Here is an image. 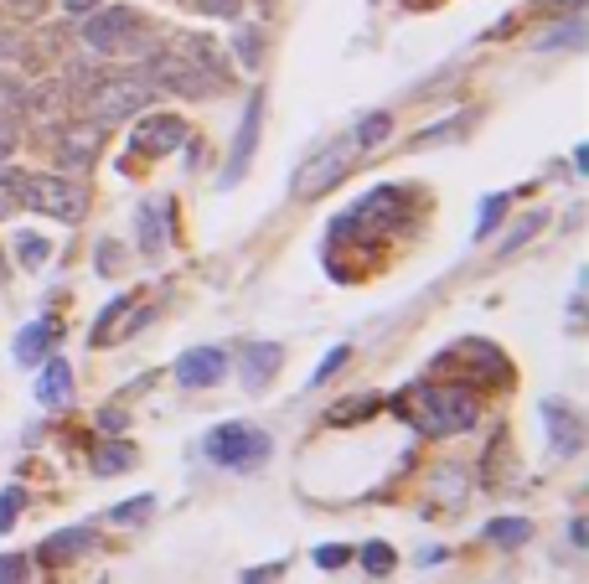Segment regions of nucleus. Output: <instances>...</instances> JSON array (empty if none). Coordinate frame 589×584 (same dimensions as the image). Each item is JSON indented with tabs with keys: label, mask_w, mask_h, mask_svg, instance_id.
<instances>
[{
	"label": "nucleus",
	"mask_w": 589,
	"mask_h": 584,
	"mask_svg": "<svg viewBox=\"0 0 589 584\" xmlns=\"http://www.w3.org/2000/svg\"><path fill=\"white\" fill-rule=\"evenodd\" d=\"M259 125H264V94H254L248 99V109H243V119H238V135H233V156H228V171L217 176V187H238L243 181V171H248V161H254V145H259Z\"/></svg>",
	"instance_id": "8"
},
{
	"label": "nucleus",
	"mask_w": 589,
	"mask_h": 584,
	"mask_svg": "<svg viewBox=\"0 0 589 584\" xmlns=\"http://www.w3.org/2000/svg\"><path fill=\"white\" fill-rule=\"evenodd\" d=\"M553 6H579V0H553Z\"/></svg>",
	"instance_id": "41"
},
{
	"label": "nucleus",
	"mask_w": 589,
	"mask_h": 584,
	"mask_svg": "<svg viewBox=\"0 0 589 584\" xmlns=\"http://www.w3.org/2000/svg\"><path fill=\"white\" fill-rule=\"evenodd\" d=\"M347 357H352V347H347V342H341V347H331V352L321 357V367L310 373V388H321V383H326V378H331V373H336V367L347 362Z\"/></svg>",
	"instance_id": "29"
},
{
	"label": "nucleus",
	"mask_w": 589,
	"mask_h": 584,
	"mask_svg": "<svg viewBox=\"0 0 589 584\" xmlns=\"http://www.w3.org/2000/svg\"><path fill=\"white\" fill-rule=\"evenodd\" d=\"M352 135H341V140H331L321 156H310L300 171H295V192L300 197H316V192H326V187H336L341 176H347V166H352Z\"/></svg>",
	"instance_id": "7"
},
{
	"label": "nucleus",
	"mask_w": 589,
	"mask_h": 584,
	"mask_svg": "<svg viewBox=\"0 0 589 584\" xmlns=\"http://www.w3.org/2000/svg\"><path fill=\"white\" fill-rule=\"evenodd\" d=\"M279 362H285V347L279 342H248L243 347V362H238V373H243V388L248 393H264L279 373Z\"/></svg>",
	"instance_id": "12"
},
{
	"label": "nucleus",
	"mask_w": 589,
	"mask_h": 584,
	"mask_svg": "<svg viewBox=\"0 0 589 584\" xmlns=\"http://www.w3.org/2000/svg\"><path fill=\"white\" fill-rule=\"evenodd\" d=\"M186 140V119L181 114H145L135 135H130V156H171Z\"/></svg>",
	"instance_id": "9"
},
{
	"label": "nucleus",
	"mask_w": 589,
	"mask_h": 584,
	"mask_svg": "<svg viewBox=\"0 0 589 584\" xmlns=\"http://www.w3.org/2000/svg\"><path fill=\"white\" fill-rule=\"evenodd\" d=\"M37 404H47V409H68L73 404V367L62 357H47L42 378H37Z\"/></svg>",
	"instance_id": "14"
},
{
	"label": "nucleus",
	"mask_w": 589,
	"mask_h": 584,
	"mask_svg": "<svg viewBox=\"0 0 589 584\" xmlns=\"http://www.w3.org/2000/svg\"><path fill=\"white\" fill-rule=\"evenodd\" d=\"M150 83L171 88L181 99H212L228 88V68L207 37H176L171 47L150 57Z\"/></svg>",
	"instance_id": "1"
},
{
	"label": "nucleus",
	"mask_w": 589,
	"mask_h": 584,
	"mask_svg": "<svg viewBox=\"0 0 589 584\" xmlns=\"http://www.w3.org/2000/svg\"><path fill=\"white\" fill-rule=\"evenodd\" d=\"M543 429H548V445L553 455H579L584 450V419L574 414V404H564V398H548L543 404Z\"/></svg>",
	"instance_id": "11"
},
{
	"label": "nucleus",
	"mask_w": 589,
	"mask_h": 584,
	"mask_svg": "<svg viewBox=\"0 0 589 584\" xmlns=\"http://www.w3.org/2000/svg\"><path fill=\"white\" fill-rule=\"evenodd\" d=\"M150 507H155V497H135V502H119V507H109V517H114V522H140Z\"/></svg>",
	"instance_id": "32"
},
{
	"label": "nucleus",
	"mask_w": 589,
	"mask_h": 584,
	"mask_svg": "<svg viewBox=\"0 0 589 584\" xmlns=\"http://www.w3.org/2000/svg\"><path fill=\"white\" fill-rule=\"evenodd\" d=\"M579 42H584V21L574 16L569 26H558V32H548V37H543L538 47H579Z\"/></svg>",
	"instance_id": "30"
},
{
	"label": "nucleus",
	"mask_w": 589,
	"mask_h": 584,
	"mask_svg": "<svg viewBox=\"0 0 589 584\" xmlns=\"http://www.w3.org/2000/svg\"><path fill=\"white\" fill-rule=\"evenodd\" d=\"M114 264H119V249H114V243H99V269L114 274Z\"/></svg>",
	"instance_id": "39"
},
{
	"label": "nucleus",
	"mask_w": 589,
	"mask_h": 584,
	"mask_svg": "<svg viewBox=\"0 0 589 584\" xmlns=\"http://www.w3.org/2000/svg\"><path fill=\"white\" fill-rule=\"evenodd\" d=\"M347 559H352L347 543H321V548H316V564H321V569H341Z\"/></svg>",
	"instance_id": "33"
},
{
	"label": "nucleus",
	"mask_w": 589,
	"mask_h": 584,
	"mask_svg": "<svg viewBox=\"0 0 589 584\" xmlns=\"http://www.w3.org/2000/svg\"><path fill=\"white\" fill-rule=\"evenodd\" d=\"M21 207L42 212V218H52V223H83L88 192L78 187V181H68V176L31 171V176H21Z\"/></svg>",
	"instance_id": "5"
},
{
	"label": "nucleus",
	"mask_w": 589,
	"mask_h": 584,
	"mask_svg": "<svg viewBox=\"0 0 589 584\" xmlns=\"http://www.w3.org/2000/svg\"><path fill=\"white\" fill-rule=\"evenodd\" d=\"M52 342H57V326L52 321H31L21 336H16V362H42L47 352H52Z\"/></svg>",
	"instance_id": "17"
},
{
	"label": "nucleus",
	"mask_w": 589,
	"mask_h": 584,
	"mask_svg": "<svg viewBox=\"0 0 589 584\" xmlns=\"http://www.w3.org/2000/svg\"><path fill=\"white\" fill-rule=\"evenodd\" d=\"M26 579V553H0V584H21Z\"/></svg>",
	"instance_id": "34"
},
{
	"label": "nucleus",
	"mask_w": 589,
	"mask_h": 584,
	"mask_svg": "<svg viewBox=\"0 0 589 584\" xmlns=\"http://www.w3.org/2000/svg\"><path fill=\"white\" fill-rule=\"evenodd\" d=\"M166 202H140L135 207V233H140V254L145 259H161L166 254Z\"/></svg>",
	"instance_id": "13"
},
{
	"label": "nucleus",
	"mask_w": 589,
	"mask_h": 584,
	"mask_svg": "<svg viewBox=\"0 0 589 584\" xmlns=\"http://www.w3.org/2000/svg\"><path fill=\"white\" fill-rule=\"evenodd\" d=\"M83 47L114 57V52H145V21L130 6H99L83 21Z\"/></svg>",
	"instance_id": "6"
},
{
	"label": "nucleus",
	"mask_w": 589,
	"mask_h": 584,
	"mask_svg": "<svg viewBox=\"0 0 589 584\" xmlns=\"http://www.w3.org/2000/svg\"><path fill=\"white\" fill-rule=\"evenodd\" d=\"M388 130H393V119H388V114H367L362 125L352 130V145H357V150H372L378 140H388Z\"/></svg>",
	"instance_id": "22"
},
{
	"label": "nucleus",
	"mask_w": 589,
	"mask_h": 584,
	"mask_svg": "<svg viewBox=\"0 0 589 584\" xmlns=\"http://www.w3.org/2000/svg\"><path fill=\"white\" fill-rule=\"evenodd\" d=\"M543 223H548V212H527V218H522V223H517V228L507 233V238H502V254L522 249V243H527V238H533V233H538Z\"/></svg>",
	"instance_id": "27"
},
{
	"label": "nucleus",
	"mask_w": 589,
	"mask_h": 584,
	"mask_svg": "<svg viewBox=\"0 0 589 584\" xmlns=\"http://www.w3.org/2000/svg\"><path fill=\"white\" fill-rule=\"evenodd\" d=\"M88 543H93V522H78V528H62V533H52V538L37 548V559L57 569V564H68L73 553H83Z\"/></svg>",
	"instance_id": "15"
},
{
	"label": "nucleus",
	"mask_w": 589,
	"mask_h": 584,
	"mask_svg": "<svg viewBox=\"0 0 589 584\" xmlns=\"http://www.w3.org/2000/svg\"><path fill=\"white\" fill-rule=\"evenodd\" d=\"M202 455L212 460V466H223V471H259V466H269V455H274V440L264 435L259 424L228 419V424L207 429V440H202Z\"/></svg>",
	"instance_id": "3"
},
{
	"label": "nucleus",
	"mask_w": 589,
	"mask_h": 584,
	"mask_svg": "<svg viewBox=\"0 0 589 584\" xmlns=\"http://www.w3.org/2000/svg\"><path fill=\"white\" fill-rule=\"evenodd\" d=\"M357 559L367 564V574H388V569L398 564V553H393L388 543H378V538H372V543H362V548H357Z\"/></svg>",
	"instance_id": "24"
},
{
	"label": "nucleus",
	"mask_w": 589,
	"mask_h": 584,
	"mask_svg": "<svg viewBox=\"0 0 589 584\" xmlns=\"http://www.w3.org/2000/svg\"><path fill=\"white\" fill-rule=\"evenodd\" d=\"M527 538H533V522H527V517H496L491 528H486V543L517 548V543H527Z\"/></svg>",
	"instance_id": "20"
},
{
	"label": "nucleus",
	"mask_w": 589,
	"mask_h": 584,
	"mask_svg": "<svg viewBox=\"0 0 589 584\" xmlns=\"http://www.w3.org/2000/svg\"><path fill=\"white\" fill-rule=\"evenodd\" d=\"M502 207H507V197H502V192H491V197L481 202V223H476V238H486V233L496 228V218H502Z\"/></svg>",
	"instance_id": "31"
},
{
	"label": "nucleus",
	"mask_w": 589,
	"mask_h": 584,
	"mask_svg": "<svg viewBox=\"0 0 589 584\" xmlns=\"http://www.w3.org/2000/svg\"><path fill=\"white\" fill-rule=\"evenodd\" d=\"M155 99V83L140 78V73H114V78H99L83 94V109H88V125H119L130 114H145Z\"/></svg>",
	"instance_id": "4"
},
{
	"label": "nucleus",
	"mask_w": 589,
	"mask_h": 584,
	"mask_svg": "<svg viewBox=\"0 0 589 584\" xmlns=\"http://www.w3.org/2000/svg\"><path fill=\"white\" fill-rule=\"evenodd\" d=\"M57 156L68 166H88L99 156V125H73V130H57Z\"/></svg>",
	"instance_id": "16"
},
{
	"label": "nucleus",
	"mask_w": 589,
	"mask_h": 584,
	"mask_svg": "<svg viewBox=\"0 0 589 584\" xmlns=\"http://www.w3.org/2000/svg\"><path fill=\"white\" fill-rule=\"evenodd\" d=\"M171 373H176L181 388H217L228 378V352L223 347H192V352L176 357Z\"/></svg>",
	"instance_id": "10"
},
{
	"label": "nucleus",
	"mask_w": 589,
	"mask_h": 584,
	"mask_svg": "<svg viewBox=\"0 0 589 584\" xmlns=\"http://www.w3.org/2000/svg\"><path fill=\"white\" fill-rule=\"evenodd\" d=\"M99 424H104V429H124V409H104Z\"/></svg>",
	"instance_id": "40"
},
{
	"label": "nucleus",
	"mask_w": 589,
	"mask_h": 584,
	"mask_svg": "<svg viewBox=\"0 0 589 584\" xmlns=\"http://www.w3.org/2000/svg\"><path fill=\"white\" fill-rule=\"evenodd\" d=\"M197 6H202L207 16H223V21H233V16H238V0H197Z\"/></svg>",
	"instance_id": "36"
},
{
	"label": "nucleus",
	"mask_w": 589,
	"mask_h": 584,
	"mask_svg": "<svg viewBox=\"0 0 589 584\" xmlns=\"http://www.w3.org/2000/svg\"><path fill=\"white\" fill-rule=\"evenodd\" d=\"M135 466V445H104V450H93V476H119V471H130Z\"/></svg>",
	"instance_id": "19"
},
{
	"label": "nucleus",
	"mask_w": 589,
	"mask_h": 584,
	"mask_svg": "<svg viewBox=\"0 0 589 584\" xmlns=\"http://www.w3.org/2000/svg\"><path fill=\"white\" fill-rule=\"evenodd\" d=\"M16 140H21V104H0V161H11Z\"/></svg>",
	"instance_id": "21"
},
{
	"label": "nucleus",
	"mask_w": 589,
	"mask_h": 584,
	"mask_svg": "<svg viewBox=\"0 0 589 584\" xmlns=\"http://www.w3.org/2000/svg\"><path fill=\"white\" fill-rule=\"evenodd\" d=\"M130 305H135L130 295H119V300H109V305H104V311H99V321H93V331H88V342H93V347H109V342H119V316H124V311H130Z\"/></svg>",
	"instance_id": "18"
},
{
	"label": "nucleus",
	"mask_w": 589,
	"mask_h": 584,
	"mask_svg": "<svg viewBox=\"0 0 589 584\" xmlns=\"http://www.w3.org/2000/svg\"><path fill=\"white\" fill-rule=\"evenodd\" d=\"M398 414L409 419L424 440H450L476 424V393L460 383H419L398 398Z\"/></svg>",
	"instance_id": "2"
},
{
	"label": "nucleus",
	"mask_w": 589,
	"mask_h": 584,
	"mask_svg": "<svg viewBox=\"0 0 589 584\" xmlns=\"http://www.w3.org/2000/svg\"><path fill=\"white\" fill-rule=\"evenodd\" d=\"M21 512H26V491L21 486H6V491H0V533H11Z\"/></svg>",
	"instance_id": "25"
},
{
	"label": "nucleus",
	"mask_w": 589,
	"mask_h": 584,
	"mask_svg": "<svg viewBox=\"0 0 589 584\" xmlns=\"http://www.w3.org/2000/svg\"><path fill=\"white\" fill-rule=\"evenodd\" d=\"M279 574H285V564H264V569H248V574H243V584H274Z\"/></svg>",
	"instance_id": "37"
},
{
	"label": "nucleus",
	"mask_w": 589,
	"mask_h": 584,
	"mask_svg": "<svg viewBox=\"0 0 589 584\" xmlns=\"http://www.w3.org/2000/svg\"><path fill=\"white\" fill-rule=\"evenodd\" d=\"M21 176L26 171H0V218L21 212Z\"/></svg>",
	"instance_id": "26"
},
{
	"label": "nucleus",
	"mask_w": 589,
	"mask_h": 584,
	"mask_svg": "<svg viewBox=\"0 0 589 584\" xmlns=\"http://www.w3.org/2000/svg\"><path fill=\"white\" fill-rule=\"evenodd\" d=\"M104 6V0H62V11H68V16H88V11H99Z\"/></svg>",
	"instance_id": "38"
},
{
	"label": "nucleus",
	"mask_w": 589,
	"mask_h": 584,
	"mask_svg": "<svg viewBox=\"0 0 589 584\" xmlns=\"http://www.w3.org/2000/svg\"><path fill=\"white\" fill-rule=\"evenodd\" d=\"M16 254H21V264H26V269H42V264H47V254H52V243H47L42 233H16Z\"/></svg>",
	"instance_id": "23"
},
{
	"label": "nucleus",
	"mask_w": 589,
	"mask_h": 584,
	"mask_svg": "<svg viewBox=\"0 0 589 584\" xmlns=\"http://www.w3.org/2000/svg\"><path fill=\"white\" fill-rule=\"evenodd\" d=\"M233 42H238V63H243V68H259V52H264V42H259L254 26H243V32H238Z\"/></svg>",
	"instance_id": "28"
},
{
	"label": "nucleus",
	"mask_w": 589,
	"mask_h": 584,
	"mask_svg": "<svg viewBox=\"0 0 589 584\" xmlns=\"http://www.w3.org/2000/svg\"><path fill=\"white\" fill-rule=\"evenodd\" d=\"M0 104H21V109H26V88H21L11 73H0Z\"/></svg>",
	"instance_id": "35"
}]
</instances>
